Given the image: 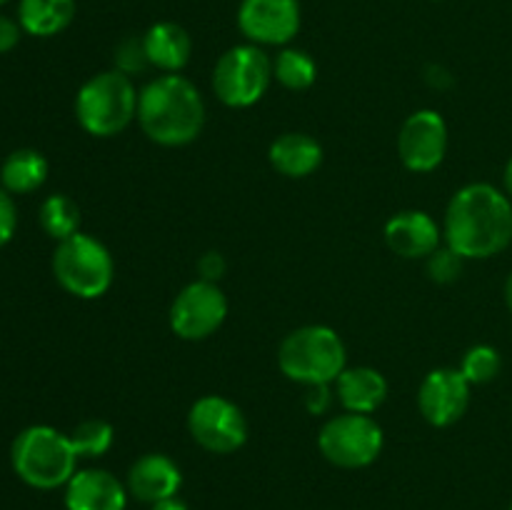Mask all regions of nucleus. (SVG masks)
Returning <instances> with one entry per match:
<instances>
[{
  "label": "nucleus",
  "instance_id": "obj_9",
  "mask_svg": "<svg viewBox=\"0 0 512 510\" xmlns=\"http://www.w3.org/2000/svg\"><path fill=\"white\" fill-rule=\"evenodd\" d=\"M188 433L208 453L230 455L248 440V420L233 400L203 395L188 410Z\"/></svg>",
  "mask_w": 512,
  "mask_h": 510
},
{
  "label": "nucleus",
  "instance_id": "obj_4",
  "mask_svg": "<svg viewBox=\"0 0 512 510\" xmlns=\"http://www.w3.org/2000/svg\"><path fill=\"white\" fill-rule=\"evenodd\" d=\"M138 90L130 75L120 70H103L80 85L75 95V118L93 138L120 135L138 118Z\"/></svg>",
  "mask_w": 512,
  "mask_h": 510
},
{
  "label": "nucleus",
  "instance_id": "obj_15",
  "mask_svg": "<svg viewBox=\"0 0 512 510\" xmlns=\"http://www.w3.org/2000/svg\"><path fill=\"white\" fill-rule=\"evenodd\" d=\"M125 505H128V485L103 468L75 470L65 485L68 510H125Z\"/></svg>",
  "mask_w": 512,
  "mask_h": 510
},
{
  "label": "nucleus",
  "instance_id": "obj_21",
  "mask_svg": "<svg viewBox=\"0 0 512 510\" xmlns=\"http://www.w3.org/2000/svg\"><path fill=\"white\" fill-rule=\"evenodd\" d=\"M48 180V160L33 148L13 150L0 165V185L10 195H28Z\"/></svg>",
  "mask_w": 512,
  "mask_h": 510
},
{
  "label": "nucleus",
  "instance_id": "obj_6",
  "mask_svg": "<svg viewBox=\"0 0 512 510\" xmlns=\"http://www.w3.org/2000/svg\"><path fill=\"white\" fill-rule=\"evenodd\" d=\"M53 275L65 293L95 300L113 288L115 260L95 235L75 233L55 245Z\"/></svg>",
  "mask_w": 512,
  "mask_h": 510
},
{
  "label": "nucleus",
  "instance_id": "obj_36",
  "mask_svg": "<svg viewBox=\"0 0 512 510\" xmlns=\"http://www.w3.org/2000/svg\"><path fill=\"white\" fill-rule=\"evenodd\" d=\"M5 3H8V0H0V5H5Z\"/></svg>",
  "mask_w": 512,
  "mask_h": 510
},
{
  "label": "nucleus",
  "instance_id": "obj_31",
  "mask_svg": "<svg viewBox=\"0 0 512 510\" xmlns=\"http://www.w3.org/2000/svg\"><path fill=\"white\" fill-rule=\"evenodd\" d=\"M20 35H23V28H20L18 20L0 15V55L10 53L20 43Z\"/></svg>",
  "mask_w": 512,
  "mask_h": 510
},
{
  "label": "nucleus",
  "instance_id": "obj_28",
  "mask_svg": "<svg viewBox=\"0 0 512 510\" xmlns=\"http://www.w3.org/2000/svg\"><path fill=\"white\" fill-rule=\"evenodd\" d=\"M15 228H18V208L13 195L0 185V248L13 240Z\"/></svg>",
  "mask_w": 512,
  "mask_h": 510
},
{
  "label": "nucleus",
  "instance_id": "obj_33",
  "mask_svg": "<svg viewBox=\"0 0 512 510\" xmlns=\"http://www.w3.org/2000/svg\"><path fill=\"white\" fill-rule=\"evenodd\" d=\"M153 510H188V505L178 498H168V500H160V503H155Z\"/></svg>",
  "mask_w": 512,
  "mask_h": 510
},
{
  "label": "nucleus",
  "instance_id": "obj_35",
  "mask_svg": "<svg viewBox=\"0 0 512 510\" xmlns=\"http://www.w3.org/2000/svg\"><path fill=\"white\" fill-rule=\"evenodd\" d=\"M505 303H508V310L512 313V273L505 280Z\"/></svg>",
  "mask_w": 512,
  "mask_h": 510
},
{
  "label": "nucleus",
  "instance_id": "obj_23",
  "mask_svg": "<svg viewBox=\"0 0 512 510\" xmlns=\"http://www.w3.org/2000/svg\"><path fill=\"white\" fill-rule=\"evenodd\" d=\"M38 220L43 233L50 235L55 243L80 233V208L70 195H48V198L43 200V205H40Z\"/></svg>",
  "mask_w": 512,
  "mask_h": 510
},
{
  "label": "nucleus",
  "instance_id": "obj_30",
  "mask_svg": "<svg viewBox=\"0 0 512 510\" xmlns=\"http://www.w3.org/2000/svg\"><path fill=\"white\" fill-rule=\"evenodd\" d=\"M333 403V393H330V385H308L305 390V408L313 415H323L325 410Z\"/></svg>",
  "mask_w": 512,
  "mask_h": 510
},
{
  "label": "nucleus",
  "instance_id": "obj_26",
  "mask_svg": "<svg viewBox=\"0 0 512 510\" xmlns=\"http://www.w3.org/2000/svg\"><path fill=\"white\" fill-rule=\"evenodd\" d=\"M148 55H145L143 35H130V38L120 40L118 48H115V70L130 75L133 78L135 73L148 68Z\"/></svg>",
  "mask_w": 512,
  "mask_h": 510
},
{
  "label": "nucleus",
  "instance_id": "obj_10",
  "mask_svg": "<svg viewBox=\"0 0 512 510\" xmlns=\"http://www.w3.org/2000/svg\"><path fill=\"white\" fill-rule=\"evenodd\" d=\"M225 318H228V298H225L223 288L200 278L185 285L175 295L168 313L170 330L180 340H190V343H198V340L218 333Z\"/></svg>",
  "mask_w": 512,
  "mask_h": 510
},
{
  "label": "nucleus",
  "instance_id": "obj_13",
  "mask_svg": "<svg viewBox=\"0 0 512 510\" xmlns=\"http://www.w3.org/2000/svg\"><path fill=\"white\" fill-rule=\"evenodd\" d=\"M238 28L253 45H288L300 30V0H243Z\"/></svg>",
  "mask_w": 512,
  "mask_h": 510
},
{
  "label": "nucleus",
  "instance_id": "obj_37",
  "mask_svg": "<svg viewBox=\"0 0 512 510\" xmlns=\"http://www.w3.org/2000/svg\"><path fill=\"white\" fill-rule=\"evenodd\" d=\"M510 510H512V505H510Z\"/></svg>",
  "mask_w": 512,
  "mask_h": 510
},
{
  "label": "nucleus",
  "instance_id": "obj_5",
  "mask_svg": "<svg viewBox=\"0 0 512 510\" xmlns=\"http://www.w3.org/2000/svg\"><path fill=\"white\" fill-rule=\"evenodd\" d=\"M70 435L50 425H30L20 430L10 448V463L25 485L38 490H55L68 485L78 465Z\"/></svg>",
  "mask_w": 512,
  "mask_h": 510
},
{
  "label": "nucleus",
  "instance_id": "obj_16",
  "mask_svg": "<svg viewBox=\"0 0 512 510\" xmlns=\"http://www.w3.org/2000/svg\"><path fill=\"white\" fill-rule=\"evenodd\" d=\"M183 485L178 463L165 453H148L135 460L128 470V493L140 503H160L175 498Z\"/></svg>",
  "mask_w": 512,
  "mask_h": 510
},
{
  "label": "nucleus",
  "instance_id": "obj_11",
  "mask_svg": "<svg viewBox=\"0 0 512 510\" xmlns=\"http://www.w3.org/2000/svg\"><path fill=\"white\" fill-rule=\"evenodd\" d=\"M400 163L410 173H433L448 155V123L438 110H415L398 133Z\"/></svg>",
  "mask_w": 512,
  "mask_h": 510
},
{
  "label": "nucleus",
  "instance_id": "obj_2",
  "mask_svg": "<svg viewBox=\"0 0 512 510\" xmlns=\"http://www.w3.org/2000/svg\"><path fill=\"white\" fill-rule=\"evenodd\" d=\"M135 120L150 143L183 148L203 133V95L185 75L163 73L140 90Z\"/></svg>",
  "mask_w": 512,
  "mask_h": 510
},
{
  "label": "nucleus",
  "instance_id": "obj_18",
  "mask_svg": "<svg viewBox=\"0 0 512 510\" xmlns=\"http://www.w3.org/2000/svg\"><path fill=\"white\" fill-rule=\"evenodd\" d=\"M143 45L148 63L160 73H180L193 55V40L188 30L173 20H160L150 25L143 35Z\"/></svg>",
  "mask_w": 512,
  "mask_h": 510
},
{
  "label": "nucleus",
  "instance_id": "obj_29",
  "mask_svg": "<svg viewBox=\"0 0 512 510\" xmlns=\"http://www.w3.org/2000/svg\"><path fill=\"white\" fill-rule=\"evenodd\" d=\"M225 270H228V263H225V258L218 253V250H208V253L200 255V260H198L200 280L218 283V280L225 275Z\"/></svg>",
  "mask_w": 512,
  "mask_h": 510
},
{
  "label": "nucleus",
  "instance_id": "obj_1",
  "mask_svg": "<svg viewBox=\"0 0 512 510\" xmlns=\"http://www.w3.org/2000/svg\"><path fill=\"white\" fill-rule=\"evenodd\" d=\"M443 240L463 260H488L512 243V200L490 183L463 185L450 198Z\"/></svg>",
  "mask_w": 512,
  "mask_h": 510
},
{
  "label": "nucleus",
  "instance_id": "obj_14",
  "mask_svg": "<svg viewBox=\"0 0 512 510\" xmlns=\"http://www.w3.org/2000/svg\"><path fill=\"white\" fill-rule=\"evenodd\" d=\"M385 245L405 260H428L443 245V225L425 210H400L385 223Z\"/></svg>",
  "mask_w": 512,
  "mask_h": 510
},
{
  "label": "nucleus",
  "instance_id": "obj_19",
  "mask_svg": "<svg viewBox=\"0 0 512 510\" xmlns=\"http://www.w3.org/2000/svg\"><path fill=\"white\" fill-rule=\"evenodd\" d=\"M268 160L285 178L303 180L323 165V145L308 133H283L270 143Z\"/></svg>",
  "mask_w": 512,
  "mask_h": 510
},
{
  "label": "nucleus",
  "instance_id": "obj_24",
  "mask_svg": "<svg viewBox=\"0 0 512 510\" xmlns=\"http://www.w3.org/2000/svg\"><path fill=\"white\" fill-rule=\"evenodd\" d=\"M113 440H115V430L108 420H100V418H90L83 420L73 428L70 433V443H73L75 453L78 458H103L110 448H113Z\"/></svg>",
  "mask_w": 512,
  "mask_h": 510
},
{
  "label": "nucleus",
  "instance_id": "obj_27",
  "mask_svg": "<svg viewBox=\"0 0 512 510\" xmlns=\"http://www.w3.org/2000/svg\"><path fill=\"white\" fill-rule=\"evenodd\" d=\"M465 260L455 253L448 245H440L433 255L428 258V275L435 280V283H455L463 273Z\"/></svg>",
  "mask_w": 512,
  "mask_h": 510
},
{
  "label": "nucleus",
  "instance_id": "obj_12",
  "mask_svg": "<svg viewBox=\"0 0 512 510\" xmlns=\"http://www.w3.org/2000/svg\"><path fill=\"white\" fill-rule=\"evenodd\" d=\"M473 385L460 368H435L418 388V410L433 428H450L470 408Z\"/></svg>",
  "mask_w": 512,
  "mask_h": 510
},
{
  "label": "nucleus",
  "instance_id": "obj_3",
  "mask_svg": "<svg viewBox=\"0 0 512 510\" xmlns=\"http://www.w3.org/2000/svg\"><path fill=\"white\" fill-rule=\"evenodd\" d=\"M278 368L298 385H333L348 368L343 338L328 325H303L290 330L278 348Z\"/></svg>",
  "mask_w": 512,
  "mask_h": 510
},
{
  "label": "nucleus",
  "instance_id": "obj_8",
  "mask_svg": "<svg viewBox=\"0 0 512 510\" xmlns=\"http://www.w3.org/2000/svg\"><path fill=\"white\" fill-rule=\"evenodd\" d=\"M385 435L373 415L340 413L325 420L318 433V448L328 463L345 470L368 468L383 453Z\"/></svg>",
  "mask_w": 512,
  "mask_h": 510
},
{
  "label": "nucleus",
  "instance_id": "obj_34",
  "mask_svg": "<svg viewBox=\"0 0 512 510\" xmlns=\"http://www.w3.org/2000/svg\"><path fill=\"white\" fill-rule=\"evenodd\" d=\"M503 185H505V193H508V198L512 200V158H510V163H508V165H505Z\"/></svg>",
  "mask_w": 512,
  "mask_h": 510
},
{
  "label": "nucleus",
  "instance_id": "obj_32",
  "mask_svg": "<svg viewBox=\"0 0 512 510\" xmlns=\"http://www.w3.org/2000/svg\"><path fill=\"white\" fill-rule=\"evenodd\" d=\"M425 80H428L433 88H448V85L453 83V75H450L443 65H430V68L425 70Z\"/></svg>",
  "mask_w": 512,
  "mask_h": 510
},
{
  "label": "nucleus",
  "instance_id": "obj_17",
  "mask_svg": "<svg viewBox=\"0 0 512 510\" xmlns=\"http://www.w3.org/2000/svg\"><path fill=\"white\" fill-rule=\"evenodd\" d=\"M333 388L343 410L363 415H373L388 400L390 390L385 375L370 365L345 368L333 383Z\"/></svg>",
  "mask_w": 512,
  "mask_h": 510
},
{
  "label": "nucleus",
  "instance_id": "obj_25",
  "mask_svg": "<svg viewBox=\"0 0 512 510\" xmlns=\"http://www.w3.org/2000/svg\"><path fill=\"white\" fill-rule=\"evenodd\" d=\"M500 368H503V358H500L498 350L493 345H473L468 353L460 360V373L465 375L470 385H488L493 383L500 375Z\"/></svg>",
  "mask_w": 512,
  "mask_h": 510
},
{
  "label": "nucleus",
  "instance_id": "obj_20",
  "mask_svg": "<svg viewBox=\"0 0 512 510\" xmlns=\"http://www.w3.org/2000/svg\"><path fill=\"white\" fill-rule=\"evenodd\" d=\"M75 18V0H20L18 23L23 33L35 38H53L63 33Z\"/></svg>",
  "mask_w": 512,
  "mask_h": 510
},
{
  "label": "nucleus",
  "instance_id": "obj_7",
  "mask_svg": "<svg viewBox=\"0 0 512 510\" xmlns=\"http://www.w3.org/2000/svg\"><path fill=\"white\" fill-rule=\"evenodd\" d=\"M273 83V58L260 45H233L213 68V93L228 108L260 103Z\"/></svg>",
  "mask_w": 512,
  "mask_h": 510
},
{
  "label": "nucleus",
  "instance_id": "obj_22",
  "mask_svg": "<svg viewBox=\"0 0 512 510\" xmlns=\"http://www.w3.org/2000/svg\"><path fill=\"white\" fill-rule=\"evenodd\" d=\"M273 80H278L285 90H293V93L308 90L318 80V63L305 50L283 48L273 58Z\"/></svg>",
  "mask_w": 512,
  "mask_h": 510
}]
</instances>
